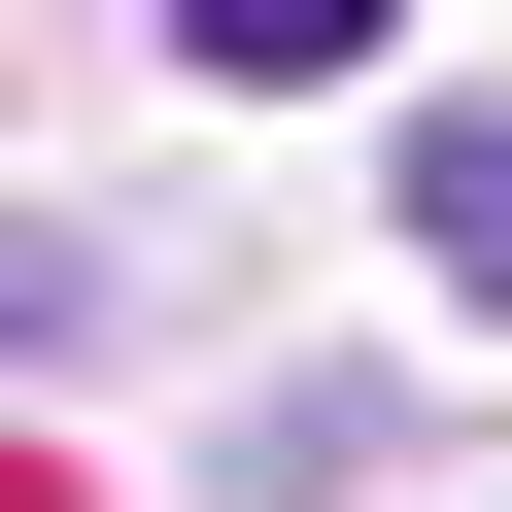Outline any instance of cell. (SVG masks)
Instances as JSON below:
<instances>
[{"instance_id":"cell-1","label":"cell","mask_w":512,"mask_h":512,"mask_svg":"<svg viewBox=\"0 0 512 512\" xmlns=\"http://www.w3.org/2000/svg\"><path fill=\"white\" fill-rule=\"evenodd\" d=\"M410 239H444L478 308H512V103H478V137H410Z\"/></svg>"},{"instance_id":"cell-2","label":"cell","mask_w":512,"mask_h":512,"mask_svg":"<svg viewBox=\"0 0 512 512\" xmlns=\"http://www.w3.org/2000/svg\"><path fill=\"white\" fill-rule=\"evenodd\" d=\"M171 35H205L239 103H274V69H376V0H171Z\"/></svg>"}]
</instances>
